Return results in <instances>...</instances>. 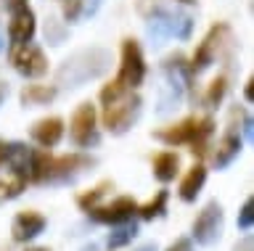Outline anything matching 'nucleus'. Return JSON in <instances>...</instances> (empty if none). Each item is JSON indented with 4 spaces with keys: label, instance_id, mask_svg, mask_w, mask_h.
<instances>
[{
    "label": "nucleus",
    "instance_id": "nucleus-1",
    "mask_svg": "<svg viewBox=\"0 0 254 251\" xmlns=\"http://www.w3.org/2000/svg\"><path fill=\"white\" fill-rule=\"evenodd\" d=\"M101 100H103V124L117 135L130 127L140 106L138 96L132 90H125L122 85H117V80H111L101 88Z\"/></svg>",
    "mask_w": 254,
    "mask_h": 251
},
{
    "label": "nucleus",
    "instance_id": "nucleus-2",
    "mask_svg": "<svg viewBox=\"0 0 254 251\" xmlns=\"http://www.w3.org/2000/svg\"><path fill=\"white\" fill-rule=\"evenodd\" d=\"M212 130H214V122L209 119V116H188V119H183L180 124H172V127H167V130H159L156 138L164 140V143H170V146L188 143V146H193L190 148L193 153L204 156L206 138L212 135Z\"/></svg>",
    "mask_w": 254,
    "mask_h": 251
},
{
    "label": "nucleus",
    "instance_id": "nucleus-3",
    "mask_svg": "<svg viewBox=\"0 0 254 251\" xmlns=\"http://www.w3.org/2000/svg\"><path fill=\"white\" fill-rule=\"evenodd\" d=\"M146 77V61H143L140 45L135 40H125L122 43V64H119V74H117V85H122L125 90H135Z\"/></svg>",
    "mask_w": 254,
    "mask_h": 251
},
{
    "label": "nucleus",
    "instance_id": "nucleus-4",
    "mask_svg": "<svg viewBox=\"0 0 254 251\" xmlns=\"http://www.w3.org/2000/svg\"><path fill=\"white\" fill-rule=\"evenodd\" d=\"M222 206L217 201H212V203H206V206L198 211V217H196V222H193V238L198 243H204V246H209V243H214L220 238V233H222Z\"/></svg>",
    "mask_w": 254,
    "mask_h": 251
},
{
    "label": "nucleus",
    "instance_id": "nucleus-5",
    "mask_svg": "<svg viewBox=\"0 0 254 251\" xmlns=\"http://www.w3.org/2000/svg\"><path fill=\"white\" fill-rule=\"evenodd\" d=\"M11 64L16 66V72L24 77H43L48 72V58L45 53L35 48V45L24 43V45H13L11 50Z\"/></svg>",
    "mask_w": 254,
    "mask_h": 251
},
{
    "label": "nucleus",
    "instance_id": "nucleus-6",
    "mask_svg": "<svg viewBox=\"0 0 254 251\" xmlns=\"http://www.w3.org/2000/svg\"><path fill=\"white\" fill-rule=\"evenodd\" d=\"M135 211H138L135 199H130V196H119L117 201L109 203V206H93L87 214H90L95 222H103V225H122L135 214Z\"/></svg>",
    "mask_w": 254,
    "mask_h": 251
},
{
    "label": "nucleus",
    "instance_id": "nucleus-7",
    "mask_svg": "<svg viewBox=\"0 0 254 251\" xmlns=\"http://www.w3.org/2000/svg\"><path fill=\"white\" fill-rule=\"evenodd\" d=\"M225 37H228V27H225V24L212 27L209 35L204 37L201 45H198L196 53H193V61H190V72H201V69L209 66L212 61H214V56L220 53L222 43H225Z\"/></svg>",
    "mask_w": 254,
    "mask_h": 251
},
{
    "label": "nucleus",
    "instance_id": "nucleus-8",
    "mask_svg": "<svg viewBox=\"0 0 254 251\" xmlns=\"http://www.w3.org/2000/svg\"><path fill=\"white\" fill-rule=\"evenodd\" d=\"M71 140L77 146H90L95 140V106L79 103V108L71 116Z\"/></svg>",
    "mask_w": 254,
    "mask_h": 251
},
{
    "label": "nucleus",
    "instance_id": "nucleus-9",
    "mask_svg": "<svg viewBox=\"0 0 254 251\" xmlns=\"http://www.w3.org/2000/svg\"><path fill=\"white\" fill-rule=\"evenodd\" d=\"M45 230V217L40 214V211H19V214L13 217V227H11V233H13V241H19V243H27L32 238H37L40 233Z\"/></svg>",
    "mask_w": 254,
    "mask_h": 251
},
{
    "label": "nucleus",
    "instance_id": "nucleus-10",
    "mask_svg": "<svg viewBox=\"0 0 254 251\" xmlns=\"http://www.w3.org/2000/svg\"><path fill=\"white\" fill-rule=\"evenodd\" d=\"M32 35H35V13L29 8L24 11H16L11 24H8V37H11L13 45H24L32 40Z\"/></svg>",
    "mask_w": 254,
    "mask_h": 251
},
{
    "label": "nucleus",
    "instance_id": "nucleus-11",
    "mask_svg": "<svg viewBox=\"0 0 254 251\" xmlns=\"http://www.w3.org/2000/svg\"><path fill=\"white\" fill-rule=\"evenodd\" d=\"M61 135H64V122L59 119V116L40 119L35 127H32V138H35L40 146H45V148H53L61 140Z\"/></svg>",
    "mask_w": 254,
    "mask_h": 251
},
{
    "label": "nucleus",
    "instance_id": "nucleus-12",
    "mask_svg": "<svg viewBox=\"0 0 254 251\" xmlns=\"http://www.w3.org/2000/svg\"><path fill=\"white\" fill-rule=\"evenodd\" d=\"M204 180H206L204 164H193V167L188 169L186 180L180 183V199L183 201H196V196L201 193V188H204Z\"/></svg>",
    "mask_w": 254,
    "mask_h": 251
},
{
    "label": "nucleus",
    "instance_id": "nucleus-13",
    "mask_svg": "<svg viewBox=\"0 0 254 251\" xmlns=\"http://www.w3.org/2000/svg\"><path fill=\"white\" fill-rule=\"evenodd\" d=\"M178 169H180V159H178V153H172V151H164L154 159V177L159 180V183H170V180H175Z\"/></svg>",
    "mask_w": 254,
    "mask_h": 251
},
{
    "label": "nucleus",
    "instance_id": "nucleus-14",
    "mask_svg": "<svg viewBox=\"0 0 254 251\" xmlns=\"http://www.w3.org/2000/svg\"><path fill=\"white\" fill-rule=\"evenodd\" d=\"M238 151H241V138L230 130L228 135H222V140L217 143V151H214V164H217V167H228L230 159L238 156Z\"/></svg>",
    "mask_w": 254,
    "mask_h": 251
},
{
    "label": "nucleus",
    "instance_id": "nucleus-15",
    "mask_svg": "<svg viewBox=\"0 0 254 251\" xmlns=\"http://www.w3.org/2000/svg\"><path fill=\"white\" fill-rule=\"evenodd\" d=\"M24 188H27V175H21V172H11L8 177L0 180V203L16 199Z\"/></svg>",
    "mask_w": 254,
    "mask_h": 251
},
{
    "label": "nucleus",
    "instance_id": "nucleus-16",
    "mask_svg": "<svg viewBox=\"0 0 254 251\" xmlns=\"http://www.w3.org/2000/svg\"><path fill=\"white\" fill-rule=\"evenodd\" d=\"M56 98V88H48V85H27L21 90V100L27 106H37V103H48V100Z\"/></svg>",
    "mask_w": 254,
    "mask_h": 251
},
{
    "label": "nucleus",
    "instance_id": "nucleus-17",
    "mask_svg": "<svg viewBox=\"0 0 254 251\" xmlns=\"http://www.w3.org/2000/svg\"><path fill=\"white\" fill-rule=\"evenodd\" d=\"M111 188H114V183H111V180H103V183H98L93 188V191H87V193H82L77 199V203H79V209L82 211H90L93 206H98V201L103 199V196H106Z\"/></svg>",
    "mask_w": 254,
    "mask_h": 251
},
{
    "label": "nucleus",
    "instance_id": "nucleus-18",
    "mask_svg": "<svg viewBox=\"0 0 254 251\" xmlns=\"http://www.w3.org/2000/svg\"><path fill=\"white\" fill-rule=\"evenodd\" d=\"M164 206H167V193L162 191V193H156L148 203L138 206V214H140L143 219H154V217H162V214H164Z\"/></svg>",
    "mask_w": 254,
    "mask_h": 251
},
{
    "label": "nucleus",
    "instance_id": "nucleus-19",
    "mask_svg": "<svg viewBox=\"0 0 254 251\" xmlns=\"http://www.w3.org/2000/svg\"><path fill=\"white\" fill-rule=\"evenodd\" d=\"M135 235H138V230H135V225H125V227H119V230H114L109 235V249H122L127 246Z\"/></svg>",
    "mask_w": 254,
    "mask_h": 251
},
{
    "label": "nucleus",
    "instance_id": "nucleus-20",
    "mask_svg": "<svg viewBox=\"0 0 254 251\" xmlns=\"http://www.w3.org/2000/svg\"><path fill=\"white\" fill-rule=\"evenodd\" d=\"M225 88H228V80L225 77H214V80L209 82V90H206V106H217L220 100H222V96H225Z\"/></svg>",
    "mask_w": 254,
    "mask_h": 251
},
{
    "label": "nucleus",
    "instance_id": "nucleus-21",
    "mask_svg": "<svg viewBox=\"0 0 254 251\" xmlns=\"http://www.w3.org/2000/svg\"><path fill=\"white\" fill-rule=\"evenodd\" d=\"M252 222H254V201H252V199H246L244 209H241V214H238V227H241V230H249Z\"/></svg>",
    "mask_w": 254,
    "mask_h": 251
},
{
    "label": "nucleus",
    "instance_id": "nucleus-22",
    "mask_svg": "<svg viewBox=\"0 0 254 251\" xmlns=\"http://www.w3.org/2000/svg\"><path fill=\"white\" fill-rule=\"evenodd\" d=\"M167 251H193V243H190L188 238H178Z\"/></svg>",
    "mask_w": 254,
    "mask_h": 251
},
{
    "label": "nucleus",
    "instance_id": "nucleus-23",
    "mask_svg": "<svg viewBox=\"0 0 254 251\" xmlns=\"http://www.w3.org/2000/svg\"><path fill=\"white\" fill-rule=\"evenodd\" d=\"M5 3V8L11 11V13H16V11H24L27 8V0H3Z\"/></svg>",
    "mask_w": 254,
    "mask_h": 251
},
{
    "label": "nucleus",
    "instance_id": "nucleus-24",
    "mask_svg": "<svg viewBox=\"0 0 254 251\" xmlns=\"http://www.w3.org/2000/svg\"><path fill=\"white\" fill-rule=\"evenodd\" d=\"M77 8H79V0H66V5H64V13H66L69 19L77 16Z\"/></svg>",
    "mask_w": 254,
    "mask_h": 251
},
{
    "label": "nucleus",
    "instance_id": "nucleus-25",
    "mask_svg": "<svg viewBox=\"0 0 254 251\" xmlns=\"http://www.w3.org/2000/svg\"><path fill=\"white\" fill-rule=\"evenodd\" d=\"M233 251H254V243H252V238H244L241 243H236V249Z\"/></svg>",
    "mask_w": 254,
    "mask_h": 251
},
{
    "label": "nucleus",
    "instance_id": "nucleus-26",
    "mask_svg": "<svg viewBox=\"0 0 254 251\" xmlns=\"http://www.w3.org/2000/svg\"><path fill=\"white\" fill-rule=\"evenodd\" d=\"M244 96H246V100H252V96H254V80H249V82H246V88H244Z\"/></svg>",
    "mask_w": 254,
    "mask_h": 251
},
{
    "label": "nucleus",
    "instance_id": "nucleus-27",
    "mask_svg": "<svg viewBox=\"0 0 254 251\" xmlns=\"http://www.w3.org/2000/svg\"><path fill=\"white\" fill-rule=\"evenodd\" d=\"M5 156H8V146L3 143V140H0V164L5 161Z\"/></svg>",
    "mask_w": 254,
    "mask_h": 251
},
{
    "label": "nucleus",
    "instance_id": "nucleus-28",
    "mask_svg": "<svg viewBox=\"0 0 254 251\" xmlns=\"http://www.w3.org/2000/svg\"><path fill=\"white\" fill-rule=\"evenodd\" d=\"M138 251H156V246H151V243H148V246H140Z\"/></svg>",
    "mask_w": 254,
    "mask_h": 251
},
{
    "label": "nucleus",
    "instance_id": "nucleus-29",
    "mask_svg": "<svg viewBox=\"0 0 254 251\" xmlns=\"http://www.w3.org/2000/svg\"><path fill=\"white\" fill-rule=\"evenodd\" d=\"M82 251H98V249H95V246H85Z\"/></svg>",
    "mask_w": 254,
    "mask_h": 251
},
{
    "label": "nucleus",
    "instance_id": "nucleus-30",
    "mask_svg": "<svg viewBox=\"0 0 254 251\" xmlns=\"http://www.w3.org/2000/svg\"><path fill=\"white\" fill-rule=\"evenodd\" d=\"M3 93H5V88H3V85H0V98H3Z\"/></svg>",
    "mask_w": 254,
    "mask_h": 251
},
{
    "label": "nucleus",
    "instance_id": "nucleus-31",
    "mask_svg": "<svg viewBox=\"0 0 254 251\" xmlns=\"http://www.w3.org/2000/svg\"><path fill=\"white\" fill-rule=\"evenodd\" d=\"M27 251H48V249H27Z\"/></svg>",
    "mask_w": 254,
    "mask_h": 251
},
{
    "label": "nucleus",
    "instance_id": "nucleus-32",
    "mask_svg": "<svg viewBox=\"0 0 254 251\" xmlns=\"http://www.w3.org/2000/svg\"><path fill=\"white\" fill-rule=\"evenodd\" d=\"M180 3H193V0H180Z\"/></svg>",
    "mask_w": 254,
    "mask_h": 251
}]
</instances>
